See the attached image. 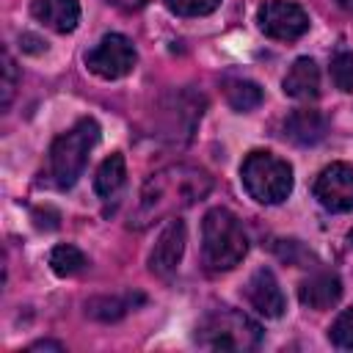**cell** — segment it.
I'll return each mask as SVG.
<instances>
[{
    "mask_svg": "<svg viewBox=\"0 0 353 353\" xmlns=\"http://www.w3.org/2000/svg\"><path fill=\"white\" fill-rule=\"evenodd\" d=\"M210 188H212V176L199 165L176 163V165L160 168L141 188L138 207H135L130 221H132V226L141 229V226H149L154 221L174 218L176 212L201 201L210 193Z\"/></svg>",
    "mask_w": 353,
    "mask_h": 353,
    "instance_id": "cell-1",
    "label": "cell"
},
{
    "mask_svg": "<svg viewBox=\"0 0 353 353\" xmlns=\"http://www.w3.org/2000/svg\"><path fill=\"white\" fill-rule=\"evenodd\" d=\"M248 254V237L234 212L215 207L201 221V259L210 270H232Z\"/></svg>",
    "mask_w": 353,
    "mask_h": 353,
    "instance_id": "cell-2",
    "label": "cell"
},
{
    "mask_svg": "<svg viewBox=\"0 0 353 353\" xmlns=\"http://www.w3.org/2000/svg\"><path fill=\"white\" fill-rule=\"evenodd\" d=\"M99 141V124L94 119H80L77 124H72L66 132H61L47 154V176L55 188L66 190L77 182V176L83 174L91 149Z\"/></svg>",
    "mask_w": 353,
    "mask_h": 353,
    "instance_id": "cell-3",
    "label": "cell"
},
{
    "mask_svg": "<svg viewBox=\"0 0 353 353\" xmlns=\"http://www.w3.org/2000/svg\"><path fill=\"white\" fill-rule=\"evenodd\" d=\"M196 342L207 350H254L262 342V325L240 309L218 306L207 312L196 328Z\"/></svg>",
    "mask_w": 353,
    "mask_h": 353,
    "instance_id": "cell-4",
    "label": "cell"
},
{
    "mask_svg": "<svg viewBox=\"0 0 353 353\" xmlns=\"http://www.w3.org/2000/svg\"><path fill=\"white\" fill-rule=\"evenodd\" d=\"M240 179L248 196L259 204H281L292 193V168L273 152H251L240 165Z\"/></svg>",
    "mask_w": 353,
    "mask_h": 353,
    "instance_id": "cell-5",
    "label": "cell"
},
{
    "mask_svg": "<svg viewBox=\"0 0 353 353\" xmlns=\"http://www.w3.org/2000/svg\"><path fill=\"white\" fill-rule=\"evenodd\" d=\"M138 52L132 47V41L121 33H108L99 39V44L85 55V66L102 77V80H119L127 77L135 69Z\"/></svg>",
    "mask_w": 353,
    "mask_h": 353,
    "instance_id": "cell-6",
    "label": "cell"
},
{
    "mask_svg": "<svg viewBox=\"0 0 353 353\" xmlns=\"http://www.w3.org/2000/svg\"><path fill=\"white\" fill-rule=\"evenodd\" d=\"M256 22L259 30L276 41H295L309 30V14L292 0H265Z\"/></svg>",
    "mask_w": 353,
    "mask_h": 353,
    "instance_id": "cell-7",
    "label": "cell"
},
{
    "mask_svg": "<svg viewBox=\"0 0 353 353\" xmlns=\"http://www.w3.org/2000/svg\"><path fill=\"white\" fill-rule=\"evenodd\" d=\"M314 199L331 212H353V168L345 163L325 165L314 179Z\"/></svg>",
    "mask_w": 353,
    "mask_h": 353,
    "instance_id": "cell-8",
    "label": "cell"
},
{
    "mask_svg": "<svg viewBox=\"0 0 353 353\" xmlns=\"http://www.w3.org/2000/svg\"><path fill=\"white\" fill-rule=\"evenodd\" d=\"M185 243H188L185 223L179 218H168L165 229L160 232V237L149 254V270L160 279H168L179 268V259L185 254Z\"/></svg>",
    "mask_w": 353,
    "mask_h": 353,
    "instance_id": "cell-9",
    "label": "cell"
},
{
    "mask_svg": "<svg viewBox=\"0 0 353 353\" xmlns=\"http://www.w3.org/2000/svg\"><path fill=\"white\" fill-rule=\"evenodd\" d=\"M245 298H248V303H251L259 314H265V317H281L284 309H287L284 292H281V287H279L273 270H268V268H259V270L248 279V284H245Z\"/></svg>",
    "mask_w": 353,
    "mask_h": 353,
    "instance_id": "cell-10",
    "label": "cell"
},
{
    "mask_svg": "<svg viewBox=\"0 0 353 353\" xmlns=\"http://www.w3.org/2000/svg\"><path fill=\"white\" fill-rule=\"evenodd\" d=\"M298 298H301V303L309 306V309H317V312H320V309H331V306H336L339 298H342V281H339V276L331 273V270H317V273H312L309 279L301 281Z\"/></svg>",
    "mask_w": 353,
    "mask_h": 353,
    "instance_id": "cell-11",
    "label": "cell"
},
{
    "mask_svg": "<svg viewBox=\"0 0 353 353\" xmlns=\"http://www.w3.org/2000/svg\"><path fill=\"white\" fill-rule=\"evenodd\" d=\"M328 121L314 108H298L284 119V138H290L298 146H314L325 138Z\"/></svg>",
    "mask_w": 353,
    "mask_h": 353,
    "instance_id": "cell-12",
    "label": "cell"
},
{
    "mask_svg": "<svg viewBox=\"0 0 353 353\" xmlns=\"http://www.w3.org/2000/svg\"><path fill=\"white\" fill-rule=\"evenodd\" d=\"M30 14L55 33H72L80 22L77 0H33Z\"/></svg>",
    "mask_w": 353,
    "mask_h": 353,
    "instance_id": "cell-13",
    "label": "cell"
},
{
    "mask_svg": "<svg viewBox=\"0 0 353 353\" xmlns=\"http://www.w3.org/2000/svg\"><path fill=\"white\" fill-rule=\"evenodd\" d=\"M281 88L292 99H301V102L314 99L320 94V69H317V63L312 58H298L290 66V72L284 74Z\"/></svg>",
    "mask_w": 353,
    "mask_h": 353,
    "instance_id": "cell-14",
    "label": "cell"
},
{
    "mask_svg": "<svg viewBox=\"0 0 353 353\" xmlns=\"http://www.w3.org/2000/svg\"><path fill=\"white\" fill-rule=\"evenodd\" d=\"M127 182V163H124V154L121 152H113L110 157H105L97 168V176H94V190L99 199H113L119 196V190L124 188Z\"/></svg>",
    "mask_w": 353,
    "mask_h": 353,
    "instance_id": "cell-15",
    "label": "cell"
},
{
    "mask_svg": "<svg viewBox=\"0 0 353 353\" xmlns=\"http://www.w3.org/2000/svg\"><path fill=\"white\" fill-rule=\"evenodd\" d=\"M223 94H226V102L240 113H248V110L262 105V88L254 80H245V77L226 80L223 83Z\"/></svg>",
    "mask_w": 353,
    "mask_h": 353,
    "instance_id": "cell-16",
    "label": "cell"
},
{
    "mask_svg": "<svg viewBox=\"0 0 353 353\" xmlns=\"http://www.w3.org/2000/svg\"><path fill=\"white\" fill-rule=\"evenodd\" d=\"M50 268L58 276H74V273H80L85 268V254L77 245H72V243L55 245L50 251Z\"/></svg>",
    "mask_w": 353,
    "mask_h": 353,
    "instance_id": "cell-17",
    "label": "cell"
},
{
    "mask_svg": "<svg viewBox=\"0 0 353 353\" xmlns=\"http://www.w3.org/2000/svg\"><path fill=\"white\" fill-rule=\"evenodd\" d=\"M331 80L339 91H345V94L353 91V52L339 50L331 58Z\"/></svg>",
    "mask_w": 353,
    "mask_h": 353,
    "instance_id": "cell-18",
    "label": "cell"
},
{
    "mask_svg": "<svg viewBox=\"0 0 353 353\" xmlns=\"http://www.w3.org/2000/svg\"><path fill=\"white\" fill-rule=\"evenodd\" d=\"M328 339L339 350H353V306L345 309L328 328Z\"/></svg>",
    "mask_w": 353,
    "mask_h": 353,
    "instance_id": "cell-19",
    "label": "cell"
},
{
    "mask_svg": "<svg viewBox=\"0 0 353 353\" xmlns=\"http://www.w3.org/2000/svg\"><path fill=\"white\" fill-rule=\"evenodd\" d=\"M163 3L176 17H204L221 6V0H163Z\"/></svg>",
    "mask_w": 353,
    "mask_h": 353,
    "instance_id": "cell-20",
    "label": "cell"
},
{
    "mask_svg": "<svg viewBox=\"0 0 353 353\" xmlns=\"http://www.w3.org/2000/svg\"><path fill=\"white\" fill-rule=\"evenodd\" d=\"M14 88H17V63H14L11 52L6 50V52H3V108L11 105Z\"/></svg>",
    "mask_w": 353,
    "mask_h": 353,
    "instance_id": "cell-21",
    "label": "cell"
},
{
    "mask_svg": "<svg viewBox=\"0 0 353 353\" xmlns=\"http://www.w3.org/2000/svg\"><path fill=\"white\" fill-rule=\"evenodd\" d=\"M105 3H110V6H116L121 11H138V8H143L146 0H105Z\"/></svg>",
    "mask_w": 353,
    "mask_h": 353,
    "instance_id": "cell-22",
    "label": "cell"
},
{
    "mask_svg": "<svg viewBox=\"0 0 353 353\" xmlns=\"http://www.w3.org/2000/svg\"><path fill=\"white\" fill-rule=\"evenodd\" d=\"M28 350H63V345H61V342H50V339H41V342L30 345Z\"/></svg>",
    "mask_w": 353,
    "mask_h": 353,
    "instance_id": "cell-23",
    "label": "cell"
}]
</instances>
